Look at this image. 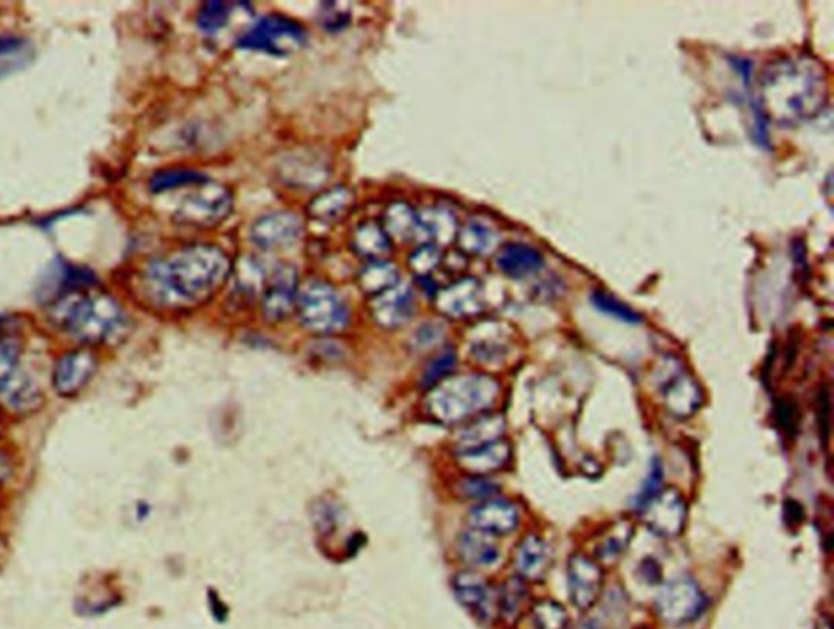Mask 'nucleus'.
<instances>
[{
    "instance_id": "f257e3e1",
    "label": "nucleus",
    "mask_w": 834,
    "mask_h": 629,
    "mask_svg": "<svg viewBox=\"0 0 834 629\" xmlns=\"http://www.w3.org/2000/svg\"><path fill=\"white\" fill-rule=\"evenodd\" d=\"M232 273V263L216 245L196 243L155 258L145 268L150 294L165 305L198 304L211 297Z\"/></svg>"
},
{
    "instance_id": "f03ea898",
    "label": "nucleus",
    "mask_w": 834,
    "mask_h": 629,
    "mask_svg": "<svg viewBox=\"0 0 834 629\" xmlns=\"http://www.w3.org/2000/svg\"><path fill=\"white\" fill-rule=\"evenodd\" d=\"M88 287L64 289L51 307V318L85 343H101L123 325V310L111 295Z\"/></svg>"
},
{
    "instance_id": "7ed1b4c3",
    "label": "nucleus",
    "mask_w": 834,
    "mask_h": 629,
    "mask_svg": "<svg viewBox=\"0 0 834 629\" xmlns=\"http://www.w3.org/2000/svg\"><path fill=\"white\" fill-rule=\"evenodd\" d=\"M497 393L499 383L491 377L461 375L439 383L427 400V408L440 423H461L491 408Z\"/></svg>"
},
{
    "instance_id": "20e7f679",
    "label": "nucleus",
    "mask_w": 834,
    "mask_h": 629,
    "mask_svg": "<svg viewBox=\"0 0 834 629\" xmlns=\"http://www.w3.org/2000/svg\"><path fill=\"white\" fill-rule=\"evenodd\" d=\"M297 312L305 328L315 333H334L349 322V307L330 282L312 279L297 295Z\"/></svg>"
},
{
    "instance_id": "39448f33",
    "label": "nucleus",
    "mask_w": 834,
    "mask_h": 629,
    "mask_svg": "<svg viewBox=\"0 0 834 629\" xmlns=\"http://www.w3.org/2000/svg\"><path fill=\"white\" fill-rule=\"evenodd\" d=\"M307 41V28L303 27L302 23L286 15L271 14L259 18L235 44L240 49L259 51L276 58H287L303 48Z\"/></svg>"
},
{
    "instance_id": "423d86ee",
    "label": "nucleus",
    "mask_w": 834,
    "mask_h": 629,
    "mask_svg": "<svg viewBox=\"0 0 834 629\" xmlns=\"http://www.w3.org/2000/svg\"><path fill=\"white\" fill-rule=\"evenodd\" d=\"M655 612L668 625H686L698 620L707 607L706 594L698 582L688 576L668 581L655 597Z\"/></svg>"
},
{
    "instance_id": "0eeeda50",
    "label": "nucleus",
    "mask_w": 834,
    "mask_h": 629,
    "mask_svg": "<svg viewBox=\"0 0 834 629\" xmlns=\"http://www.w3.org/2000/svg\"><path fill=\"white\" fill-rule=\"evenodd\" d=\"M232 207L233 196L229 188L207 181L186 196L176 212V219L196 229H212L230 216Z\"/></svg>"
},
{
    "instance_id": "6e6552de",
    "label": "nucleus",
    "mask_w": 834,
    "mask_h": 629,
    "mask_svg": "<svg viewBox=\"0 0 834 629\" xmlns=\"http://www.w3.org/2000/svg\"><path fill=\"white\" fill-rule=\"evenodd\" d=\"M303 234V224L294 212L274 211L259 216L250 229L251 242L259 250H286L299 242Z\"/></svg>"
},
{
    "instance_id": "1a4fd4ad",
    "label": "nucleus",
    "mask_w": 834,
    "mask_h": 629,
    "mask_svg": "<svg viewBox=\"0 0 834 629\" xmlns=\"http://www.w3.org/2000/svg\"><path fill=\"white\" fill-rule=\"evenodd\" d=\"M644 524L660 538H675L685 530L688 507L676 489H662L641 511Z\"/></svg>"
},
{
    "instance_id": "9d476101",
    "label": "nucleus",
    "mask_w": 834,
    "mask_h": 629,
    "mask_svg": "<svg viewBox=\"0 0 834 629\" xmlns=\"http://www.w3.org/2000/svg\"><path fill=\"white\" fill-rule=\"evenodd\" d=\"M297 269L290 264H279L268 274L261 308L268 322H282L294 307L297 297Z\"/></svg>"
},
{
    "instance_id": "9b49d317",
    "label": "nucleus",
    "mask_w": 834,
    "mask_h": 629,
    "mask_svg": "<svg viewBox=\"0 0 834 629\" xmlns=\"http://www.w3.org/2000/svg\"><path fill=\"white\" fill-rule=\"evenodd\" d=\"M567 586L571 602L579 610H590L602 595V568L589 556L572 555L567 563Z\"/></svg>"
},
{
    "instance_id": "f8f14e48",
    "label": "nucleus",
    "mask_w": 834,
    "mask_h": 629,
    "mask_svg": "<svg viewBox=\"0 0 834 629\" xmlns=\"http://www.w3.org/2000/svg\"><path fill=\"white\" fill-rule=\"evenodd\" d=\"M453 594L478 620L491 621L497 613V595L475 572H458L452 579Z\"/></svg>"
},
{
    "instance_id": "ddd939ff",
    "label": "nucleus",
    "mask_w": 834,
    "mask_h": 629,
    "mask_svg": "<svg viewBox=\"0 0 834 629\" xmlns=\"http://www.w3.org/2000/svg\"><path fill=\"white\" fill-rule=\"evenodd\" d=\"M97 369V357L92 351L79 349L64 354L54 369L53 383L59 395L72 396L79 393L92 379Z\"/></svg>"
},
{
    "instance_id": "4468645a",
    "label": "nucleus",
    "mask_w": 834,
    "mask_h": 629,
    "mask_svg": "<svg viewBox=\"0 0 834 629\" xmlns=\"http://www.w3.org/2000/svg\"><path fill=\"white\" fill-rule=\"evenodd\" d=\"M520 522V514L515 504L505 499L491 498L481 502L470 512V524L473 530L488 535H507L514 532Z\"/></svg>"
},
{
    "instance_id": "2eb2a0df",
    "label": "nucleus",
    "mask_w": 834,
    "mask_h": 629,
    "mask_svg": "<svg viewBox=\"0 0 834 629\" xmlns=\"http://www.w3.org/2000/svg\"><path fill=\"white\" fill-rule=\"evenodd\" d=\"M416 313L414 292L406 286L393 287L390 291L374 297L372 315L383 328H396L409 322Z\"/></svg>"
},
{
    "instance_id": "dca6fc26",
    "label": "nucleus",
    "mask_w": 834,
    "mask_h": 629,
    "mask_svg": "<svg viewBox=\"0 0 834 629\" xmlns=\"http://www.w3.org/2000/svg\"><path fill=\"white\" fill-rule=\"evenodd\" d=\"M328 162H323L320 155L312 152L292 154L282 162L281 176L290 186L312 188L321 185L328 178Z\"/></svg>"
},
{
    "instance_id": "f3484780",
    "label": "nucleus",
    "mask_w": 834,
    "mask_h": 629,
    "mask_svg": "<svg viewBox=\"0 0 834 629\" xmlns=\"http://www.w3.org/2000/svg\"><path fill=\"white\" fill-rule=\"evenodd\" d=\"M667 410L676 418H690L703 403V392L688 375H675L663 388Z\"/></svg>"
},
{
    "instance_id": "a211bd4d",
    "label": "nucleus",
    "mask_w": 834,
    "mask_h": 629,
    "mask_svg": "<svg viewBox=\"0 0 834 629\" xmlns=\"http://www.w3.org/2000/svg\"><path fill=\"white\" fill-rule=\"evenodd\" d=\"M549 568L548 546L536 535H527L515 551V569L523 581L545 579Z\"/></svg>"
},
{
    "instance_id": "6ab92c4d",
    "label": "nucleus",
    "mask_w": 834,
    "mask_h": 629,
    "mask_svg": "<svg viewBox=\"0 0 834 629\" xmlns=\"http://www.w3.org/2000/svg\"><path fill=\"white\" fill-rule=\"evenodd\" d=\"M543 263L545 260L540 251L523 243L505 245L496 258L497 269L512 279H522L536 273Z\"/></svg>"
},
{
    "instance_id": "aec40b11",
    "label": "nucleus",
    "mask_w": 834,
    "mask_h": 629,
    "mask_svg": "<svg viewBox=\"0 0 834 629\" xmlns=\"http://www.w3.org/2000/svg\"><path fill=\"white\" fill-rule=\"evenodd\" d=\"M461 467L470 471V475L484 476L505 467L510 458V445L504 440L481 445L478 449L466 450L458 454Z\"/></svg>"
},
{
    "instance_id": "412c9836",
    "label": "nucleus",
    "mask_w": 834,
    "mask_h": 629,
    "mask_svg": "<svg viewBox=\"0 0 834 629\" xmlns=\"http://www.w3.org/2000/svg\"><path fill=\"white\" fill-rule=\"evenodd\" d=\"M435 304L448 317L465 318L479 312L478 291L473 281H460L435 294Z\"/></svg>"
},
{
    "instance_id": "4be33fe9",
    "label": "nucleus",
    "mask_w": 834,
    "mask_h": 629,
    "mask_svg": "<svg viewBox=\"0 0 834 629\" xmlns=\"http://www.w3.org/2000/svg\"><path fill=\"white\" fill-rule=\"evenodd\" d=\"M505 421L499 414H484L473 419L468 426L458 434V449L460 452L478 449L481 445L491 444L501 440L504 434Z\"/></svg>"
},
{
    "instance_id": "5701e85b",
    "label": "nucleus",
    "mask_w": 834,
    "mask_h": 629,
    "mask_svg": "<svg viewBox=\"0 0 834 629\" xmlns=\"http://www.w3.org/2000/svg\"><path fill=\"white\" fill-rule=\"evenodd\" d=\"M458 553L461 559L475 568H488L499 559V546L488 533L471 530L461 533L458 538Z\"/></svg>"
},
{
    "instance_id": "b1692460",
    "label": "nucleus",
    "mask_w": 834,
    "mask_h": 629,
    "mask_svg": "<svg viewBox=\"0 0 834 629\" xmlns=\"http://www.w3.org/2000/svg\"><path fill=\"white\" fill-rule=\"evenodd\" d=\"M382 227L390 240L396 238L400 242H409L422 232L421 217L406 201H395L387 207L383 214Z\"/></svg>"
},
{
    "instance_id": "393cba45",
    "label": "nucleus",
    "mask_w": 834,
    "mask_h": 629,
    "mask_svg": "<svg viewBox=\"0 0 834 629\" xmlns=\"http://www.w3.org/2000/svg\"><path fill=\"white\" fill-rule=\"evenodd\" d=\"M352 248L357 255L377 261L391 250V240L382 224L374 220H365L357 225L351 238Z\"/></svg>"
},
{
    "instance_id": "a878e982",
    "label": "nucleus",
    "mask_w": 834,
    "mask_h": 629,
    "mask_svg": "<svg viewBox=\"0 0 834 629\" xmlns=\"http://www.w3.org/2000/svg\"><path fill=\"white\" fill-rule=\"evenodd\" d=\"M357 284L365 295L378 297L400 284V269L390 261H372L360 271Z\"/></svg>"
},
{
    "instance_id": "bb28decb",
    "label": "nucleus",
    "mask_w": 834,
    "mask_h": 629,
    "mask_svg": "<svg viewBox=\"0 0 834 629\" xmlns=\"http://www.w3.org/2000/svg\"><path fill=\"white\" fill-rule=\"evenodd\" d=\"M351 204L352 194L346 188L339 186L313 199L312 203L308 204V214L315 220L331 224V222L343 219Z\"/></svg>"
},
{
    "instance_id": "cd10ccee",
    "label": "nucleus",
    "mask_w": 834,
    "mask_h": 629,
    "mask_svg": "<svg viewBox=\"0 0 834 629\" xmlns=\"http://www.w3.org/2000/svg\"><path fill=\"white\" fill-rule=\"evenodd\" d=\"M0 396L5 405L14 411H31L40 405V392L25 372H18L14 379L0 385Z\"/></svg>"
},
{
    "instance_id": "c85d7f7f",
    "label": "nucleus",
    "mask_w": 834,
    "mask_h": 629,
    "mask_svg": "<svg viewBox=\"0 0 834 629\" xmlns=\"http://www.w3.org/2000/svg\"><path fill=\"white\" fill-rule=\"evenodd\" d=\"M528 603V590L520 577H512L504 582L501 592L497 595V613L507 623H517L525 612Z\"/></svg>"
},
{
    "instance_id": "c756f323",
    "label": "nucleus",
    "mask_w": 834,
    "mask_h": 629,
    "mask_svg": "<svg viewBox=\"0 0 834 629\" xmlns=\"http://www.w3.org/2000/svg\"><path fill=\"white\" fill-rule=\"evenodd\" d=\"M209 181V176L193 168H163L150 176L149 190L152 193L178 190L183 186H199Z\"/></svg>"
},
{
    "instance_id": "7c9ffc66",
    "label": "nucleus",
    "mask_w": 834,
    "mask_h": 629,
    "mask_svg": "<svg viewBox=\"0 0 834 629\" xmlns=\"http://www.w3.org/2000/svg\"><path fill=\"white\" fill-rule=\"evenodd\" d=\"M233 4L222 2V0H211L199 7L196 15V25L206 35H214L217 31L229 23L232 15Z\"/></svg>"
},
{
    "instance_id": "2f4dec72",
    "label": "nucleus",
    "mask_w": 834,
    "mask_h": 629,
    "mask_svg": "<svg viewBox=\"0 0 834 629\" xmlns=\"http://www.w3.org/2000/svg\"><path fill=\"white\" fill-rule=\"evenodd\" d=\"M457 366V352L452 348H445L432 357L431 361L427 362L426 369L421 375V387L435 388L439 383L444 382L448 375L452 374V370Z\"/></svg>"
},
{
    "instance_id": "473e14b6",
    "label": "nucleus",
    "mask_w": 834,
    "mask_h": 629,
    "mask_svg": "<svg viewBox=\"0 0 834 629\" xmlns=\"http://www.w3.org/2000/svg\"><path fill=\"white\" fill-rule=\"evenodd\" d=\"M533 629H567L569 616L554 600H541L532 610Z\"/></svg>"
},
{
    "instance_id": "72a5a7b5",
    "label": "nucleus",
    "mask_w": 834,
    "mask_h": 629,
    "mask_svg": "<svg viewBox=\"0 0 834 629\" xmlns=\"http://www.w3.org/2000/svg\"><path fill=\"white\" fill-rule=\"evenodd\" d=\"M590 300H592L593 307L605 313V315L616 318V320H621L624 323H633V325L634 323L642 322V317L636 310H633L629 305L623 304L621 300L616 299V297L608 294V292L593 291L592 295H590Z\"/></svg>"
},
{
    "instance_id": "f704fd0d",
    "label": "nucleus",
    "mask_w": 834,
    "mask_h": 629,
    "mask_svg": "<svg viewBox=\"0 0 834 629\" xmlns=\"http://www.w3.org/2000/svg\"><path fill=\"white\" fill-rule=\"evenodd\" d=\"M440 263V250L437 245L432 243H422L421 247L409 255V269L413 271L417 279H429L432 271H434Z\"/></svg>"
},
{
    "instance_id": "c9c22d12",
    "label": "nucleus",
    "mask_w": 834,
    "mask_h": 629,
    "mask_svg": "<svg viewBox=\"0 0 834 629\" xmlns=\"http://www.w3.org/2000/svg\"><path fill=\"white\" fill-rule=\"evenodd\" d=\"M499 484L484 478V476H465L457 483V493L465 499H488L494 498L499 493Z\"/></svg>"
},
{
    "instance_id": "e433bc0d",
    "label": "nucleus",
    "mask_w": 834,
    "mask_h": 629,
    "mask_svg": "<svg viewBox=\"0 0 834 629\" xmlns=\"http://www.w3.org/2000/svg\"><path fill=\"white\" fill-rule=\"evenodd\" d=\"M662 483H663V468L662 463H660L659 458H654V462L650 463V470L649 475L646 476V480L642 483V488L639 493L634 496L633 499V506L639 514H641L642 509L649 504L652 499L657 496V494L662 491Z\"/></svg>"
},
{
    "instance_id": "4c0bfd02",
    "label": "nucleus",
    "mask_w": 834,
    "mask_h": 629,
    "mask_svg": "<svg viewBox=\"0 0 834 629\" xmlns=\"http://www.w3.org/2000/svg\"><path fill=\"white\" fill-rule=\"evenodd\" d=\"M20 367V346L14 338H0V385L14 379Z\"/></svg>"
},
{
    "instance_id": "58836bf2",
    "label": "nucleus",
    "mask_w": 834,
    "mask_h": 629,
    "mask_svg": "<svg viewBox=\"0 0 834 629\" xmlns=\"http://www.w3.org/2000/svg\"><path fill=\"white\" fill-rule=\"evenodd\" d=\"M776 419L777 424L781 426L782 431L794 436L795 429H797V406L795 401L789 396H781L776 401Z\"/></svg>"
},
{
    "instance_id": "ea45409f",
    "label": "nucleus",
    "mask_w": 834,
    "mask_h": 629,
    "mask_svg": "<svg viewBox=\"0 0 834 629\" xmlns=\"http://www.w3.org/2000/svg\"><path fill=\"white\" fill-rule=\"evenodd\" d=\"M817 416H818V429H820V436L823 437V442H828V437H830V424H831V401H830V393L826 388H821L820 392H818L817 398Z\"/></svg>"
},
{
    "instance_id": "a19ab883",
    "label": "nucleus",
    "mask_w": 834,
    "mask_h": 629,
    "mask_svg": "<svg viewBox=\"0 0 834 629\" xmlns=\"http://www.w3.org/2000/svg\"><path fill=\"white\" fill-rule=\"evenodd\" d=\"M631 528H629L628 532H621L619 535H613V537L606 538V542L603 543L602 546V555L603 556H613L615 558L618 553L624 550V546H628L629 538H631Z\"/></svg>"
},
{
    "instance_id": "79ce46f5",
    "label": "nucleus",
    "mask_w": 834,
    "mask_h": 629,
    "mask_svg": "<svg viewBox=\"0 0 834 629\" xmlns=\"http://www.w3.org/2000/svg\"><path fill=\"white\" fill-rule=\"evenodd\" d=\"M349 20H351L349 14H346L343 10H334L333 12V7H328V12L323 15V27L328 31L343 30Z\"/></svg>"
},
{
    "instance_id": "37998d69",
    "label": "nucleus",
    "mask_w": 834,
    "mask_h": 629,
    "mask_svg": "<svg viewBox=\"0 0 834 629\" xmlns=\"http://www.w3.org/2000/svg\"><path fill=\"white\" fill-rule=\"evenodd\" d=\"M442 335V328L434 322L422 323L416 333V341L421 346H431L435 339H439Z\"/></svg>"
},
{
    "instance_id": "c03bdc74",
    "label": "nucleus",
    "mask_w": 834,
    "mask_h": 629,
    "mask_svg": "<svg viewBox=\"0 0 834 629\" xmlns=\"http://www.w3.org/2000/svg\"><path fill=\"white\" fill-rule=\"evenodd\" d=\"M23 44L25 41L18 36H0V56L17 53L18 49L23 48Z\"/></svg>"
},
{
    "instance_id": "a18cd8bd",
    "label": "nucleus",
    "mask_w": 834,
    "mask_h": 629,
    "mask_svg": "<svg viewBox=\"0 0 834 629\" xmlns=\"http://www.w3.org/2000/svg\"><path fill=\"white\" fill-rule=\"evenodd\" d=\"M786 514H792V519H789V522L799 524V522L804 520V511H802V507L795 501L786 502Z\"/></svg>"
},
{
    "instance_id": "49530a36",
    "label": "nucleus",
    "mask_w": 834,
    "mask_h": 629,
    "mask_svg": "<svg viewBox=\"0 0 834 629\" xmlns=\"http://www.w3.org/2000/svg\"><path fill=\"white\" fill-rule=\"evenodd\" d=\"M10 471H12V463H10V458L4 454V452H0V486L5 483V480L9 478Z\"/></svg>"
},
{
    "instance_id": "de8ad7c7",
    "label": "nucleus",
    "mask_w": 834,
    "mask_h": 629,
    "mask_svg": "<svg viewBox=\"0 0 834 629\" xmlns=\"http://www.w3.org/2000/svg\"><path fill=\"white\" fill-rule=\"evenodd\" d=\"M579 629H598L597 625H593V623H584V625H580Z\"/></svg>"
}]
</instances>
